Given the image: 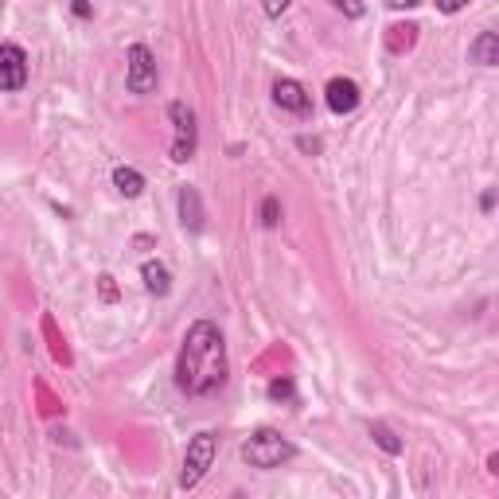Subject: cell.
I'll return each instance as SVG.
<instances>
[{
  "mask_svg": "<svg viewBox=\"0 0 499 499\" xmlns=\"http://www.w3.org/2000/svg\"><path fill=\"white\" fill-rule=\"evenodd\" d=\"M215 453H219V441L215 433H195L192 441H187V453H184V472H180V488H195L199 480L211 472L215 465Z\"/></svg>",
  "mask_w": 499,
  "mask_h": 499,
  "instance_id": "cell-3",
  "label": "cell"
},
{
  "mask_svg": "<svg viewBox=\"0 0 499 499\" xmlns=\"http://www.w3.org/2000/svg\"><path fill=\"white\" fill-rule=\"evenodd\" d=\"M371 437H374V441H379V445H382L391 457L402 453V441H398V437H394L391 429H386V426H371Z\"/></svg>",
  "mask_w": 499,
  "mask_h": 499,
  "instance_id": "cell-13",
  "label": "cell"
},
{
  "mask_svg": "<svg viewBox=\"0 0 499 499\" xmlns=\"http://www.w3.org/2000/svg\"><path fill=\"white\" fill-rule=\"evenodd\" d=\"M156 82H160L156 55L148 52L145 43H133L129 52H125V86H129V94H153Z\"/></svg>",
  "mask_w": 499,
  "mask_h": 499,
  "instance_id": "cell-4",
  "label": "cell"
},
{
  "mask_svg": "<svg viewBox=\"0 0 499 499\" xmlns=\"http://www.w3.org/2000/svg\"><path fill=\"white\" fill-rule=\"evenodd\" d=\"M261 222H266V227H278V222H281V203L273 195L261 203Z\"/></svg>",
  "mask_w": 499,
  "mask_h": 499,
  "instance_id": "cell-15",
  "label": "cell"
},
{
  "mask_svg": "<svg viewBox=\"0 0 499 499\" xmlns=\"http://www.w3.org/2000/svg\"><path fill=\"white\" fill-rule=\"evenodd\" d=\"M168 118L176 125V141H172V160L176 165H187L195 156V145H199V129H195V114L187 102H172L168 106Z\"/></svg>",
  "mask_w": 499,
  "mask_h": 499,
  "instance_id": "cell-5",
  "label": "cell"
},
{
  "mask_svg": "<svg viewBox=\"0 0 499 499\" xmlns=\"http://www.w3.org/2000/svg\"><path fill=\"white\" fill-rule=\"evenodd\" d=\"M102 297H106V301H114V278H102Z\"/></svg>",
  "mask_w": 499,
  "mask_h": 499,
  "instance_id": "cell-20",
  "label": "cell"
},
{
  "mask_svg": "<svg viewBox=\"0 0 499 499\" xmlns=\"http://www.w3.org/2000/svg\"><path fill=\"white\" fill-rule=\"evenodd\" d=\"M141 278H145V289L148 293H156V297H165L172 289V273L165 261H145L141 266Z\"/></svg>",
  "mask_w": 499,
  "mask_h": 499,
  "instance_id": "cell-11",
  "label": "cell"
},
{
  "mask_svg": "<svg viewBox=\"0 0 499 499\" xmlns=\"http://www.w3.org/2000/svg\"><path fill=\"white\" fill-rule=\"evenodd\" d=\"M28 86V55L20 43H0V90L16 94Z\"/></svg>",
  "mask_w": 499,
  "mask_h": 499,
  "instance_id": "cell-6",
  "label": "cell"
},
{
  "mask_svg": "<svg viewBox=\"0 0 499 499\" xmlns=\"http://www.w3.org/2000/svg\"><path fill=\"white\" fill-rule=\"evenodd\" d=\"M293 457H297V448L285 441L278 429H258L242 445V460L250 468H281L285 460H293Z\"/></svg>",
  "mask_w": 499,
  "mask_h": 499,
  "instance_id": "cell-2",
  "label": "cell"
},
{
  "mask_svg": "<svg viewBox=\"0 0 499 499\" xmlns=\"http://www.w3.org/2000/svg\"><path fill=\"white\" fill-rule=\"evenodd\" d=\"M324 98H328L332 114H352V109L359 106V86L352 79H332L328 90H324Z\"/></svg>",
  "mask_w": 499,
  "mask_h": 499,
  "instance_id": "cell-8",
  "label": "cell"
},
{
  "mask_svg": "<svg viewBox=\"0 0 499 499\" xmlns=\"http://www.w3.org/2000/svg\"><path fill=\"white\" fill-rule=\"evenodd\" d=\"M328 5H332V8H340L344 16H352V20H359V16H363V12H367L363 0H328Z\"/></svg>",
  "mask_w": 499,
  "mask_h": 499,
  "instance_id": "cell-14",
  "label": "cell"
},
{
  "mask_svg": "<svg viewBox=\"0 0 499 499\" xmlns=\"http://www.w3.org/2000/svg\"><path fill=\"white\" fill-rule=\"evenodd\" d=\"M289 5H293V0H261V8H266V16H273V20H278L281 12L289 8Z\"/></svg>",
  "mask_w": 499,
  "mask_h": 499,
  "instance_id": "cell-17",
  "label": "cell"
},
{
  "mask_svg": "<svg viewBox=\"0 0 499 499\" xmlns=\"http://www.w3.org/2000/svg\"><path fill=\"white\" fill-rule=\"evenodd\" d=\"M468 59L480 62V67H495V62H499V35L495 32H480L476 43L468 47Z\"/></svg>",
  "mask_w": 499,
  "mask_h": 499,
  "instance_id": "cell-10",
  "label": "cell"
},
{
  "mask_svg": "<svg viewBox=\"0 0 499 499\" xmlns=\"http://www.w3.org/2000/svg\"><path fill=\"white\" fill-rule=\"evenodd\" d=\"M421 5V0H386V8H394V12H402V8H414Z\"/></svg>",
  "mask_w": 499,
  "mask_h": 499,
  "instance_id": "cell-19",
  "label": "cell"
},
{
  "mask_svg": "<svg viewBox=\"0 0 499 499\" xmlns=\"http://www.w3.org/2000/svg\"><path fill=\"white\" fill-rule=\"evenodd\" d=\"M114 187H118L125 199H137V195L145 192V176L137 168H129V165H118L114 168Z\"/></svg>",
  "mask_w": 499,
  "mask_h": 499,
  "instance_id": "cell-12",
  "label": "cell"
},
{
  "mask_svg": "<svg viewBox=\"0 0 499 499\" xmlns=\"http://www.w3.org/2000/svg\"><path fill=\"white\" fill-rule=\"evenodd\" d=\"M231 374L227 363V340H222L219 324L211 320H195L184 335V347L176 355V386L192 398H207L215 394Z\"/></svg>",
  "mask_w": 499,
  "mask_h": 499,
  "instance_id": "cell-1",
  "label": "cell"
},
{
  "mask_svg": "<svg viewBox=\"0 0 499 499\" xmlns=\"http://www.w3.org/2000/svg\"><path fill=\"white\" fill-rule=\"evenodd\" d=\"M273 102H278L281 109H289V114H308L312 98L297 79H278L273 82Z\"/></svg>",
  "mask_w": 499,
  "mask_h": 499,
  "instance_id": "cell-7",
  "label": "cell"
},
{
  "mask_svg": "<svg viewBox=\"0 0 499 499\" xmlns=\"http://www.w3.org/2000/svg\"><path fill=\"white\" fill-rule=\"evenodd\" d=\"M269 398H273V402H289V398H293V382L289 379H273L269 382Z\"/></svg>",
  "mask_w": 499,
  "mask_h": 499,
  "instance_id": "cell-16",
  "label": "cell"
},
{
  "mask_svg": "<svg viewBox=\"0 0 499 499\" xmlns=\"http://www.w3.org/2000/svg\"><path fill=\"white\" fill-rule=\"evenodd\" d=\"M465 5H468V0H437V8H441L445 16H453V12H460Z\"/></svg>",
  "mask_w": 499,
  "mask_h": 499,
  "instance_id": "cell-18",
  "label": "cell"
},
{
  "mask_svg": "<svg viewBox=\"0 0 499 499\" xmlns=\"http://www.w3.org/2000/svg\"><path fill=\"white\" fill-rule=\"evenodd\" d=\"M203 219L207 215H203V203H199V192L195 187H180V222L192 234H199L203 231Z\"/></svg>",
  "mask_w": 499,
  "mask_h": 499,
  "instance_id": "cell-9",
  "label": "cell"
}]
</instances>
